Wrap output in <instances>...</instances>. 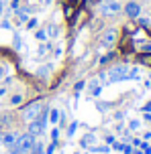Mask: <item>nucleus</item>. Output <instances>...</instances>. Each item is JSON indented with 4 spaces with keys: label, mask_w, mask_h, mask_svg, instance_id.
<instances>
[{
    "label": "nucleus",
    "mask_w": 151,
    "mask_h": 154,
    "mask_svg": "<svg viewBox=\"0 0 151 154\" xmlns=\"http://www.w3.org/2000/svg\"><path fill=\"white\" fill-rule=\"evenodd\" d=\"M143 138H145V140H151V132H147V134H145Z\"/></svg>",
    "instance_id": "obj_33"
},
{
    "label": "nucleus",
    "mask_w": 151,
    "mask_h": 154,
    "mask_svg": "<svg viewBox=\"0 0 151 154\" xmlns=\"http://www.w3.org/2000/svg\"><path fill=\"white\" fill-rule=\"evenodd\" d=\"M16 138H18V134H15V132H4V134H0V142H2L6 148L12 146V144L16 142Z\"/></svg>",
    "instance_id": "obj_7"
},
{
    "label": "nucleus",
    "mask_w": 151,
    "mask_h": 154,
    "mask_svg": "<svg viewBox=\"0 0 151 154\" xmlns=\"http://www.w3.org/2000/svg\"><path fill=\"white\" fill-rule=\"evenodd\" d=\"M33 146H35V136H31L27 132V134H18L16 142L8 150H10V154H25V152H29Z\"/></svg>",
    "instance_id": "obj_2"
},
{
    "label": "nucleus",
    "mask_w": 151,
    "mask_h": 154,
    "mask_svg": "<svg viewBox=\"0 0 151 154\" xmlns=\"http://www.w3.org/2000/svg\"><path fill=\"white\" fill-rule=\"evenodd\" d=\"M137 59H139V63H141V65H147V67H151V51H149V53H141Z\"/></svg>",
    "instance_id": "obj_12"
},
{
    "label": "nucleus",
    "mask_w": 151,
    "mask_h": 154,
    "mask_svg": "<svg viewBox=\"0 0 151 154\" xmlns=\"http://www.w3.org/2000/svg\"><path fill=\"white\" fill-rule=\"evenodd\" d=\"M106 144H114V136H106Z\"/></svg>",
    "instance_id": "obj_30"
},
{
    "label": "nucleus",
    "mask_w": 151,
    "mask_h": 154,
    "mask_svg": "<svg viewBox=\"0 0 151 154\" xmlns=\"http://www.w3.org/2000/svg\"><path fill=\"white\" fill-rule=\"evenodd\" d=\"M18 2H21V0H12V2H10V8H12V10H18Z\"/></svg>",
    "instance_id": "obj_29"
},
{
    "label": "nucleus",
    "mask_w": 151,
    "mask_h": 154,
    "mask_svg": "<svg viewBox=\"0 0 151 154\" xmlns=\"http://www.w3.org/2000/svg\"><path fill=\"white\" fill-rule=\"evenodd\" d=\"M65 2H76V0H65Z\"/></svg>",
    "instance_id": "obj_37"
},
{
    "label": "nucleus",
    "mask_w": 151,
    "mask_h": 154,
    "mask_svg": "<svg viewBox=\"0 0 151 154\" xmlns=\"http://www.w3.org/2000/svg\"><path fill=\"white\" fill-rule=\"evenodd\" d=\"M45 109V106H43V101L37 100V101H31L27 108L23 109V118L27 120V122H33L35 118H39V114Z\"/></svg>",
    "instance_id": "obj_3"
},
{
    "label": "nucleus",
    "mask_w": 151,
    "mask_h": 154,
    "mask_svg": "<svg viewBox=\"0 0 151 154\" xmlns=\"http://www.w3.org/2000/svg\"><path fill=\"white\" fill-rule=\"evenodd\" d=\"M125 14L129 18H139L141 16V6L137 4V2H127L125 4Z\"/></svg>",
    "instance_id": "obj_6"
},
{
    "label": "nucleus",
    "mask_w": 151,
    "mask_h": 154,
    "mask_svg": "<svg viewBox=\"0 0 151 154\" xmlns=\"http://www.w3.org/2000/svg\"><path fill=\"white\" fill-rule=\"evenodd\" d=\"M35 37L39 38V41H45V38H47V32H45V31H37V32H35Z\"/></svg>",
    "instance_id": "obj_23"
},
{
    "label": "nucleus",
    "mask_w": 151,
    "mask_h": 154,
    "mask_svg": "<svg viewBox=\"0 0 151 154\" xmlns=\"http://www.w3.org/2000/svg\"><path fill=\"white\" fill-rule=\"evenodd\" d=\"M49 71H51V65H45V67H41V69L37 71V75H39V77H47Z\"/></svg>",
    "instance_id": "obj_15"
},
{
    "label": "nucleus",
    "mask_w": 151,
    "mask_h": 154,
    "mask_svg": "<svg viewBox=\"0 0 151 154\" xmlns=\"http://www.w3.org/2000/svg\"><path fill=\"white\" fill-rule=\"evenodd\" d=\"M114 57H117L114 53H108V55H104L102 59H100V65H106V63H110L112 59H114Z\"/></svg>",
    "instance_id": "obj_17"
},
{
    "label": "nucleus",
    "mask_w": 151,
    "mask_h": 154,
    "mask_svg": "<svg viewBox=\"0 0 151 154\" xmlns=\"http://www.w3.org/2000/svg\"><path fill=\"white\" fill-rule=\"evenodd\" d=\"M94 142H96V136H94V134H86L84 138L80 140V144H82L84 148H92V146H94Z\"/></svg>",
    "instance_id": "obj_9"
},
{
    "label": "nucleus",
    "mask_w": 151,
    "mask_h": 154,
    "mask_svg": "<svg viewBox=\"0 0 151 154\" xmlns=\"http://www.w3.org/2000/svg\"><path fill=\"white\" fill-rule=\"evenodd\" d=\"M37 24H39V23H37V18H29V20H27V29H31V31H33V29H37Z\"/></svg>",
    "instance_id": "obj_19"
},
{
    "label": "nucleus",
    "mask_w": 151,
    "mask_h": 154,
    "mask_svg": "<svg viewBox=\"0 0 151 154\" xmlns=\"http://www.w3.org/2000/svg\"><path fill=\"white\" fill-rule=\"evenodd\" d=\"M57 138H59V130L53 128V130H51V142H57Z\"/></svg>",
    "instance_id": "obj_24"
},
{
    "label": "nucleus",
    "mask_w": 151,
    "mask_h": 154,
    "mask_svg": "<svg viewBox=\"0 0 151 154\" xmlns=\"http://www.w3.org/2000/svg\"><path fill=\"white\" fill-rule=\"evenodd\" d=\"M149 32H151V31H149Z\"/></svg>",
    "instance_id": "obj_38"
},
{
    "label": "nucleus",
    "mask_w": 151,
    "mask_h": 154,
    "mask_svg": "<svg viewBox=\"0 0 151 154\" xmlns=\"http://www.w3.org/2000/svg\"><path fill=\"white\" fill-rule=\"evenodd\" d=\"M76 128H78V122H72V124H70V128H67V136H74Z\"/></svg>",
    "instance_id": "obj_20"
},
{
    "label": "nucleus",
    "mask_w": 151,
    "mask_h": 154,
    "mask_svg": "<svg viewBox=\"0 0 151 154\" xmlns=\"http://www.w3.org/2000/svg\"><path fill=\"white\" fill-rule=\"evenodd\" d=\"M100 41H102L104 47H112L117 41H119V32H117V29H108V31L100 37Z\"/></svg>",
    "instance_id": "obj_5"
},
{
    "label": "nucleus",
    "mask_w": 151,
    "mask_h": 154,
    "mask_svg": "<svg viewBox=\"0 0 151 154\" xmlns=\"http://www.w3.org/2000/svg\"><path fill=\"white\" fill-rule=\"evenodd\" d=\"M45 32H47V35H51V37H55V35H57V26H51V24H47V31H45Z\"/></svg>",
    "instance_id": "obj_21"
},
{
    "label": "nucleus",
    "mask_w": 151,
    "mask_h": 154,
    "mask_svg": "<svg viewBox=\"0 0 151 154\" xmlns=\"http://www.w3.org/2000/svg\"><path fill=\"white\" fill-rule=\"evenodd\" d=\"M29 152L31 154H45V150H43V144H41V142H35V146H33Z\"/></svg>",
    "instance_id": "obj_13"
},
{
    "label": "nucleus",
    "mask_w": 151,
    "mask_h": 154,
    "mask_svg": "<svg viewBox=\"0 0 151 154\" xmlns=\"http://www.w3.org/2000/svg\"><path fill=\"white\" fill-rule=\"evenodd\" d=\"M2 8H4V4H2V2H0V16H2Z\"/></svg>",
    "instance_id": "obj_36"
},
{
    "label": "nucleus",
    "mask_w": 151,
    "mask_h": 154,
    "mask_svg": "<svg viewBox=\"0 0 151 154\" xmlns=\"http://www.w3.org/2000/svg\"><path fill=\"white\" fill-rule=\"evenodd\" d=\"M125 79H137V69H131L129 65H114L104 73V81L108 83H117Z\"/></svg>",
    "instance_id": "obj_1"
},
{
    "label": "nucleus",
    "mask_w": 151,
    "mask_h": 154,
    "mask_svg": "<svg viewBox=\"0 0 151 154\" xmlns=\"http://www.w3.org/2000/svg\"><path fill=\"white\" fill-rule=\"evenodd\" d=\"M100 14L102 16H117L123 10V6L119 4V0H102L100 4Z\"/></svg>",
    "instance_id": "obj_4"
},
{
    "label": "nucleus",
    "mask_w": 151,
    "mask_h": 154,
    "mask_svg": "<svg viewBox=\"0 0 151 154\" xmlns=\"http://www.w3.org/2000/svg\"><path fill=\"white\" fill-rule=\"evenodd\" d=\"M23 103V95L21 93H15L12 97H10V106H21Z\"/></svg>",
    "instance_id": "obj_14"
},
{
    "label": "nucleus",
    "mask_w": 151,
    "mask_h": 154,
    "mask_svg": "<svg viewBox=\"0 0 151 154\" xmlns=\"http://www.w3.org/2000/svg\"><path fill=\"white\" fill-rule=\"evenodd\" d=\"M102 0H84V8H92L96 6V4H100Z\"/></svg>",
    "instance_id": "obj_18"
},
{
    "label": "nucleus",
    "mask_w": 151,
    "mask_h": 154,
    "mask_svg": "<svg viewBox=\"0 0 151 154\" xmlns=\"http://www.w3.org/2000/svg\"><path fill=\"white\" fill-rule=\"evenodd\" d=\"M55 144H57V142H51V144L45 148V154H53V152H55Z\"/></svg>",
    "instance_id": "obj_22"
},
{
    "label": "nucleus",
    "mask_w": 151,
    "mask_h": 154,
    "mask_svg": "<svg viewBox=\"0 0 151 154\" xmlns=\"http://www.w3.org/2000/svg\"><path fill=\"white\" fill-rule=\"evenodd\" d=\"M88 87H90V93H92V95H98V93L102 91V79H100V77H94Z\"/></svg>",
    "instance_id": "obj_8"
},
{
    "label": "nucleus",
    "mask_w": 151,
    "mask_h": 154,
    "mask_svg": "<svg viewBox=\"0 0 151 154\" xmlns=\"http://www.w3.org/2000/svg\"><path fill=\"white\" fill-rule=\"evenodd\" d=\"M47 122H51V124H57V122H59V112H57L55 108H51L47 112Z\"/></svg>",
    "instance_id": "obj_11"
},
{
    "label": "nucleus",
    "mask_w": 151,
    "mask_h": 154,
    "mask_svg": "<svg viewBox=\"0 0 151 154\" xmlns=\"http://www.w3.org/2000/svg\"><path fill=\"white\" fill-rule=\"evenodd\" d=\"M123 152H125V154H131V152H133V148L129 146V144H123Z\"/></svg>",
    "instance_id": "obj_28"
},
{
    "label": "nucleus",
    "mask_w": 151,
    "mask_h": 154,
    "mask_svg": "<svg viewBox=\"0 0 151 154\" xmlns=\"http://www.w3.org/2000/svg\"><path fill=\"white\" fill-rule=\"evenodd\" d=\"M131 154H143V152H141V150H133Z\"/></svg>",
    "instance_id": "obj_35"
},
{
    "label": "nucleus",
    "mask_w": 151,
    "mask_h": 154,
    "mask_svg": "<svg viewBox=\"0 0 151 154\" xmlns=\"http://www.w3.org/2000/svg\"><path fill=\"white\" fill-rule=\"evenodd\" d=\"M92 150H94V152H102V154H106L108 150H110V148H108V146H98V148H92Z\"/></svg>",
    "instance_id": "obj_25"
},
{
    "label": "nucleus",
    "mask_w": 151,
    "mask_h": 154,
    "mask_svg": "<svg viewBox=\"0 0 151 154\" xmlns=\"http://www.w3.org/2000/svg\"><path fill=\"white\" fill-rule=\"evenodd\" d=\"M82 87H84V81H78V83L74 85V91H76V93H80V91H82Z\"/></svg>",
    "instance_id": "obj_26"
},
{
    "label": "nucleus",
    "mask_w": 151,
    "mask_h": 154,
    "mask_svg": "<svg viewBox=\"0 0 151 154\" xmlns=\"http://www.w3.org/2000/svg\"><path fill=\"white\" fill-rule=\"evenodd\" d=\"M143 112H151V101H147V106H143Z\"/></svg>",
    "instance_id": "obj_31"
},
{
    "label": "nucleus",
    "mask_w": 151,
    "mask_h": 154,
    "mask_svg": "<svg viewBox=\"0 0 151 154\" xmlns=\"http://www.w3.org/2000/svg\"><path fill=\"white\" fill-rule=\"evenodd\" d=\"M64 14H65V18H70V20H72L74 16H76V6H74L72 2H67V4H65V8H64Z\"/></svg>",
    "instance_id": "obj_10"
},
{
    "label": "nucleus",
    "mask_w": 151,
    "mask_h": 154,
    "mask_svg": "<svg viewBox=\"0 0 151 154\" xmlns=\"http://www.w3.org/2000/svg\"><path fill=\"white\" fill-rule=\"evenodd\" d=\"M129 128H131V130H137V128H139V122H137V120H131Z\"/></svg>",
    "instance_id": "obj_27"
},
{
    "label": "nucleus",
    "mask_w": 151,
    "mask_h": 154,
    "mask_svg": "<svg viewBox=\"0 0 151 154\" xmlns=\"http://www.w3.org/2000/svg\"><path fill=\"white\" fill-rule=\"evenodd\" d=\"M4 75H6V69H4V67H0V79H2Z\"/></svg>",
    "instance_id": "obj_32"
},
{
    "label": "nucleus",
    "mask_w": 151,
    "mask_h": 154,
    "mask_svg": "<svg viewBox=\"0 0 151 154\" xmlns=\"http://www.w3.org/2000/svg\"><path fill=\"white\" fill-rule=\"evenodd\" d=\"M139 26L145 29V31H151V23L147 20V18H139Z\"/></svg>",
    "instance_id": "obj_16"
},
{
    "label": "nucleus",
    "mask_w": 151,
    "mask_h": 154,
    "mask_svg": "<svg viewBox=\"0 0 151 154\" xmlns=\"http://www.w3.org/2000/svg\"><path fill=\"white\" fill-rule=\"evenodd\" d=\"M4 93H6V89H4V87H0V97H2Z\"/></svg>",
    "instance_id": "obj_34"
}]
</instances>
